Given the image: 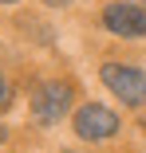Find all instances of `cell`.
I'll list each match as a JSON object with an SVG mask.
<instances>
[{
	"label": "cell",
	"mask_w": 146,
	"mask_h": 153,
	"mask_svg": "<svg viewBox=\"0 0 146 153\" xmlns=\"http://www.w3.org/2000/svg\"><path fill=\"white\" fill-rule=\"evenodd\" d=\"M126 4H134V8H146V0H126Z\"/></svg>",
	"instance_id": "52a82bcc"
},
{
	"label": "cell",
	"mask_w": 146,
	"mask_h": 153,
	"mask_svg": "<svg viewBox=\"0 0 146 153\" xmlns=\"http://www.w3.org/2000/svg\"><path fill=\"white\" fill-rule=\"evenodd\" d=\"M0 4H16V0H0Z\"/></svg>",
	"instance_id": "ba28073f"
},
{
	"label": "cell",
	"mask_w": 146,
	"mask_h": 153,
	"mask_svg": "<svg viewBox=\"0 0 146 153\" xmlns=\"http://www.w3.org/2000/svg\"><path fill=\"white\" fill-rule=\"evenodd\" d=\"M114 130H119V114H111V110L99 106V102H87V106L75 114V134L87 137V141H103V137H111Z\"/></svg>",
	"instance_id": "3957f363"
},
{
	"label": "cell",
	"mask_w": 146,
	"mask_h": 153,
	"mask_svg": "<svg viewBox=\"0 0 146 153\" xmlns=\"http://www.w3.org/2000/svg\"><path fill=\"white\" fill-rule=\"evenodd\" d=\"M103 82H107L126 106H142V102H146V75H142L138 67L107 63V67H103Z\"/></svg>",
	"instance_id": "7a4b0ae2"
},
{
	"label": "cell",
	"mask_w": 146,
	"mask_h": 153,
	"mask_svg": "<svg viewBox=\"0 0 146 153\" xmlns=\"http://www.w3.org/2000/svg\"><path fill=\"white\" fill-rule=\"evenodd\" d=\"M103 27L107 32H114V36H146V12L142 8H134V4H107L103 8Z\"/></svg>",
	"instance_id": "277c9868"
},
{
	"label": "cell",
	"mask_w": 146,
	"mask_h": 153,
	"mask_svg": "<svg viewBox=\"0 0 146 153\" xmlns=\"http://www.w3.org/2000/svg\"><path fill=\"white\" fill-rule=\"evenodd\" d=\"M4 98H8V82L0 79V102H4Z\"/></svg>",
	"instance_id": "5b68a950"
},
{
	"label": "cell",
	"mask_w": 146,
	"mask_h": 153,
	"mask_svg": "<svg viewBox=\"0 0 146 153\" xmlns=\"http://www.w3.org/2000/svg\"><path fill=\"white\" fill-rule=\"evenodd\" d=\"M71 106V86L67 82H40L32 94V118L40 126H55Z\"/></svg>",
	"instance_id": "6da1fadb"
},
{
	"label": "cell",
	"mask_w": 146,
	"mask_h": 153,
	"mask_svg": "<svg viewBox=\"0 0 146 153\" xmlns=\"http://www.w3.org/2000/svg\"><path fill=\"white\" fill-rule=\"evenodd\" d=\"M44 4H51V8H63V4H67V0H44Z\"/></svg>",
	"instance_id": "8992f818"
}]
</instances>
